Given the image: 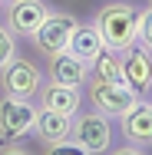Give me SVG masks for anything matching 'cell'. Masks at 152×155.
I'll return each mask as SVG.
<instances>
[{
	"mask_svg": "<svg viewBox=\"0 0 152 155\" xmlns=\"http://www.w3.org/2000/svg\"><path fill=\"white\" fill-rule=\"evenodd\" d=\"M50 13V3L46 0H7V10H3V23L20 36L30 40V33L43 23V17Z\"/></svg>",
	"mask_w": 152,
	"mask_h": 155,
	"instance_id": "9c48e42d",
	"label": "cell"
},
{
	"mask_svg": "<svg viewBox=\"0 0 152 155\" xmlns=\"http://www.w3.org/2000/svg\"><path fill=\"white\" fill-rule=\"evenodd\" d=\"M33 135L43 142V149H53L56 142H63L69 135V116L53 112V109H36L33 119Z\"/></svg>",
	"mask_w": 152,
	"mask_h": 155,
	"instance_id": "7c38bea8",
	"label": "cell"
},
{
	"mask_svg": "<svg viewBox=\"0 0 152 155\" xmlns=\"http://www.w3.org/2000/svg\"><path fill=\"white\" fill-rule=\"evenodd\" d=\"M136 43L142 50H152V13H149V7H139V13H136Z\"/></svg>",
	"mask_w": 152,
	"mask_h": 155,
	"instance_id": "9a60e30c",
	"label": "cell"
},
{
	"mask_svg": "<svg viewBox=\"0 0 152 155\" xmlns=\"http://www.w3.org/2000/svg\"><path fill=\"white\" fill-rule=\"evenodd\" d=\"M43 83V69L30 56H13L7 66H0V89L3 96H17V99H33Z\"/></svg>",
	"mask_w": 152,
	"mask_h": 155,
	"instance_id": "5b68a950",
	"label": "cell"
},
{
	"mask_svg": "<svg viewBox=\"0 0 152 155\" xmlns=\"http://www.w3.org/2000/svg\"><path fill=\"white\" fill-rule=\"evenodd\" d=\"M116 122H119V135L126 139V145L119 152H149V145H152V106L146 96L129 112H122Z\"/></svg>",
	"mask_w": 152,
	"mask_h": 155,
	"instance_id": "8992f818",
	"label": "cell"
},
{
	"mask_svg": "<svg viewBox=\"0 0 152 155\" xmlns=\"http://www.w3.org/2000/svg\"><path fill=\"white\" fill-rule=\"evenodd\" d=\"M36 102L17 99V96H0V139H27L33 132L36 119Z\"/></svg>",
	"mask_w": 152,
	"mask_h": 155,
	"instance_id": "52a82bcc",
	"label": "cell"
},
{
	"mask_svg": "<svg viewBox=\"0 0 152 155\" xmlns=\"http://www.w3.org/2000/svg\"><path fill=\"white\" fill-rule=\"evenodd\" d=\"M13 56H17V33L0 20V66H7Z\"/></svg>",
	"mask_w": 152,
	"mask_h": 155,
	"instance_id": "2e32d148",
	"label": "cell"
},
{
	"mask_svg": "<svg viewBox=\"0 0 152 155\" xmlns=\"http://www.w3.org/2000/svg\"><path fill=\"white\" fill-rule=\"evenodd\" d=\"M76 17L73 13H56V10H50L46 17H43V23L36 27V30L30 33L33 40V50L40 53V56H56V53H63L66 50V43H69V33L76 30Z\"/></svg>",
	"mask_w": 152,
	"mask_h": 155,
	"instance_id": "277c9868",
	"label": "cell"
},
{
	"mask_svg": "<svg viewBox=\"0 0 152 155\" xmlns=\"http://www.w3.org/2000/svg\"><path fill=\"white\" fill-rule=\"evenodd\" d=\"M106 46H103V40H99V33L93 23H76V30L69 33V43H66V53H73V56H79V60L93 63L99 53H103Z\"/></svg>",
	"mask_w": 152,
	"mask_h": 155,
	"instance_id": "4fadbf2b",
	"label": "cell"
},
{
	"mask_svg": "<svg viewBox=\"0 0 152 155\" xmlns=\"http://www.w3.org/2000/svg\"><path fill=\"white\" fill-rule=\"evenodd\" d=\"M119 76L129 89H136L139 96H149L152 86V50H142L139 43L119 50Z\"/></svg>",
	"mask_w": 152,
	"mask_h": 155,
	"instance_id": "ba28073f",
	"label": "cell"
},
{
	"mask_svg": "<svg viewBox=\"0 0 152 155\" xmlns=\"http://www.w3.org/2000/svg\"><path fill=\"white\" fill-rule=\"evenodd\" d=\"M69 139L79 142L83 155H103L113 149V119L103 116V112H73L69 116Z\"/></svg>",
	"mask_w": 152,
	"mask_h": 155,
	"instance_id": "7a4b0ae2",
	"label": "cell"
},
{
	"mask_svg": "<svg viewBox=\"0 0 152 155\" xmlns=\"http://www.w3.org/2000/svg\"><path fill=\"white\" fill-rule=\"evenodd\" d=\"M86 79H122L119 76V53L103 50V53L90 63V76H86Z\"/></svg>",
	"mask_w": 152,
	"mask_h": 155,
	"instance_id": "5bb4252c",
	"label": "cell"
},
{
	"mask_svg": "<svg viewBox=\"0 0 152 155\" xmlns=\"http://www.w3.org/2000/svg\"><path fill=\"white\" fill-rule=\"evenodd\" d=\"M33 102L40 109H53V112H63V116H73L76 109H83V89L79 86H63L56 79H43L36 96H33Z\"/></svg>",
	"mask_w": 152,
	"mask_h": 155,
	"instance_id": "30bf717a",
	"label": "cell"
},
{
	"mask_svg": "<svg viewBox=\"0 0 152 155\" xmlns=\"http://www.w3.org/2000/svg\"><path fill=\"white\" fill-rule=\"evenodd\" d=\"M46 73H50V79H56V83H63V86H83L86 76H90V63L63 50V53H56V56H50Z\"/></svg>",
	"mask_w": 152,
	"mask_h": 155,
	"instance_id": "8fae6325",
	"label": "cell"
},
{
	"mask_svg": "<svg viewBox=\"0 0 152 155\" xmlns=\"http://www.w3.org/2000/svg\"><path fill=\"white\" fill-rule=\"evenodd\" d=\"M136 13H139V7L132 0H109L96 10V17L90 23L96 27L103 46L119 53V50L136 43Z\"/></svg>",
	"mask_w": 152,
	"mask_h": 155,
	"instance_id": "6da1fadb",
	"label": "cell"
},
{
	"mask_svg": "<svg viewBox=\"0 0 152 155\" xmlns=\"http://www.w3.org/2000/svg\"><path fill=\"white\" fill-rule=\"evenodd\" d=\"M3 10H7V0H0V20H3Z\"/></svg>",
	"mask_w": 152,
	"mask_h": 155,
	"instance_id": "e0dca14e",
	"label": "cell"
},
{
	"mask_svg": "<svg viewBox=\"0 0 152 155\" xmlns=\"http://www.w3.org/2000/svg\"><path fill=\"white\" fill-rule=\"evenodd\" d=\"M86 99L96 112L109 116V119H119L122 112H129L142 96L136 89H129L122 79H86Z\"/></svg>",
	"mask_w": 152,
	"mask_h": 155,
	"instance_id": "3957f363",
	"label": "cell"
}]
</instances>
